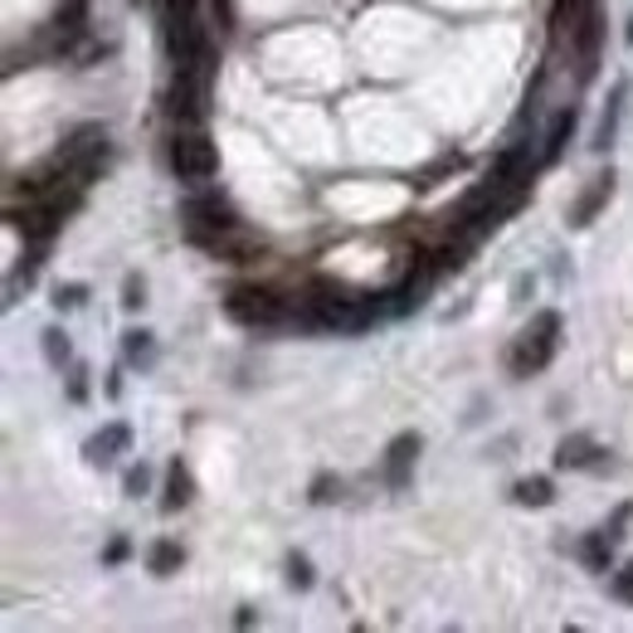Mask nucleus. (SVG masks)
<instances>
[{"instance_id": "1", "label": "nucleus", "mask_w": 633, "mask_h": 633, "mask_svg": "<svg viewBox=\"0 0 633 633\" xmlns=\"http://www.w3.org/2000/svg\"><path fill=\"white\" fill-rule=\"evenodd\" d=\"M210 79H215V54L200 59V64H186L176 69V79H170V122L176 127H200L205 117H210Z\"/></svg>"}, {"instance_id": "2", "label": "nucleus", "mask_w": 633, "mask_h": 633, "mask_svg": "<svg viewBox=\"0 0 633 633\" xmlns=\"http://www.w3.org/2000/svg\"><path fill=\"white\" fill-rule=\"evenodd\" d=\"M170 170H176L186 186H210L219 170V146L210 142V132L176 127V137H170Z\"/></svg>"}, {"instance_id": "3", "label": "nucleus", "mask_w": 633, "mask_h": 633, "mask_svg": "<svg viewBox=\"0 0 633 633\" xmlns=\"http://www.w3.org/2000/svg\"><path fill=\"white\" fill-rule=\"evenodd\" d=\"M225 312L235 316V322H243V326H283V322H292V312L288 308V298H278L273 288H229V298H225Z\"/></svg>"}, {"instance_id": "4", "label": "nucleus", "mask_w": 633, "mask_h": 633, "mask_svg": "<svg viewBox=\"0 0 633 633\" xmlns=\"http://www.w3.org/2000/svg\"><path fill=\"white\" fill-rule=\"evenodd\" d=\"M556 346H560V312H536L531 326L517 336V346H511V371L517 375L541 371V365H551Z\"/></svg>"}, {"instance_id": "5", "label": "nucleus", "mask_w": 633, "mask_h": 633, "mask_svg": "<svg viewBox=\"0 0 633 633\" xmlns=\"http://www.w3.org/2000/svg\"><path fill=\"white\" fill-rule=\"evenodd\" d=\"M186 219H190V229H195V239H215V235H225V229H239V215L225 205V195L219 190H205V186H195V195L186 200Z\"/></svg>"}, {"instance_id": "6", "label": "nucleus", "mask_w": 633, "mask_h": 633, "mask_svg": "<svg viewBox=\"0 0 633 633\" xmlns=\"http://www.w3.org/2000/svg\"><path fill=\"white\" fill-rule=\"evenodd\" d=\"M570 40H575V54H580V79H590L594 64H600V40H604V20H600V10H584L580 24L570 30Z\"/></svg>"}, {"instance_id": "7", "label": "nucleus", "mask_w": 633, "mask_h": 633, "mask_svg": "<svg viewBox=\"0 0 633 633\" xmlns=\"http://www.w3.org/2000/svg\"><path fill=\"white\" fill-rule=\"evenodd\" d=\"M414 458H419V434H395V438H390V448H385V482L405 487Z\"/></svg>"}, {"instance_id": "8", "label": "nucleus", "mask_w": 633, "mask_h": 633, "mask_svg": "<svg viewBox=\"0 0 633 633\" xmlns=\"http://www.w3.org/2000/svg\"><path fill=\"white\" fill-rule=\"evenodd\" d=\"M127 448H132V429H127V424H107L103 434L89 438V448H83V454H89L93 468H107V463H113L117 454H127Z\"/></svg>"}, {"instance_id": "9", "label": "nucleus", "mask_w": 633, "mask_h": 633, "mask_svg": "<svg viewBox=\"0 0 633 633\" xmlns=\"http://www.w3.org/2000/svg\"><path fill=\"white\" fill-rule=\"evenodd\" d=\"M609 195H614V170H604V176H594V186L575 200V210H570V225H590L594 215L609 205Z\"/></svg>"}, {"instance_id": "10", "label": "nucleus", "mask_w": 633, "mask_h": 633, "mask_svg": "<svg viewBox=\"0 0 633 633\" xmlns=\"http://www.w3.org/2000/svg\"><path fill=\"white\" fill-rule=\"evenodd\" d=\"M604 448L594 444L590 434H575V438H560V448H556V468H594L600 463Z\"/></svg>"}, {"instance_id": "11", "label": "nucleus", "mask_w": 633, "mask_h": 633, "mask_svg": "<svg viewBox=\"0 0 633 633\" xmlns=\"http://www.w3.org/2000/svg\"><path fill=\"white\" fill-rule=\"evenodd\" d=\"M575 137V107H560L551 117V127H546V146H541V166H551L560 152H565V142Z\"/></svg>"}, {"instance_id": "12", "label": "nucleus", "mask_w": 633, "mask_h": 633, "mask_svg": "<svg viewBox=\"0 0 633 633\" xmlns=\"http://www.w3.org/2000/svg\"><path fill=\"white\" fill-rule=\"evenodd\" d=\"M624 97H629V83H614V93H609V107H604V117H600V132H594V152H609V146H614L619 117H624Z\"/></svg>"}, {"instance_id": "13", "label": "nucleus", "mask_w": 633, "mask_h": 633, "mask_svg": "<svg viewBox=\"0 0 633 633\" xmlns=\"http://www.w3.org/2000/svg\"><path fill=\"white\" fill-rule=\"evenodd\" d=\"M195 497V482H190V473L180 468V463H170V473H166V497H162V507L166 511H180Z\"/></svg>"}, {"instance_id": "14", "label": "nucleus", "mask_w": 633, "mask_h": 633, "mask_svg": "<svg viewBox=\"0 0 633 633\" xmlns=\"http://www.w3.org/2000/svg\"><path fill=\"white\" fill-rule=\"evenodd\" d=\"M551 497H556L551 478H521L517 482V502L521 507H551Z\"/></svg>"}, {"instance_id": "15", "label": "nucleus", "mask_w": 633, "mask_h": 633, "mask_svg": "<svg viewBox=\"0 0 633 633\" xmlns=\"http://www.w3.org/2000/svg\"><path fill=\"white\" fill-rule=\"evenodd\" d=\"M609 546H614V536H609V531L584 536V546H580L584 565H590V570H609Z\"/></svg>"}, {"instance_id": "16", "label": "nucleus", "mask_w": 633, "mask_h": 633, "mask_svg": "<svg viewBox=\"0 0 633 633\" xmlns=\"http://www.w3.org/2000/svg\"><path fill=\"white\" fill-rule=\"evenodd\" d=\"M69 356H73V351H69V336L59 332V326H49V332H44V361L54 365V371H64Z\"/></svg>"}, {"instance_id": "17", "label": "nucleus", "mask_w": 633, "mask_h": 633, "mask_svg": "<svg viewBox=\"0 0 633 633\" xmlns=\"http://www.w3.org/2000/svg\"><path fill=\"white\" fill-rule=\"evenodd\" d=\"M180 560H186V556H180L176 541H156V546H152V570H156V575H170V570H180Z\"/></svg>"}, {"instance_id": "18", "label": "nucleus", "mask_w": 633, "mask_h": 633, "mask_svg": "<svg viewBox=\"0 0 633 633\" xmlns=\"http://www.w3.org/2000/svg\"><path fill=\"white\" fill-rule=\"evenodd\" d=\"M127 361H132V365H152V361H156L152 332H127Z\"/></svg>"}, {"instance_id": "19", "label": "nucleus", "mask_w": 633, "mask_h": 633, "mask_svg": "<svg viewBox=\"0 0 633 633\" xmlns=\"http://www.w3.org/2000/svg\"><path fill=\"white\" fill-rule=\"evenodd\" d=\"M83 292H89L83 283H59V288H54V308H59V312L83 308Z\"/></svg>"}, {"instance_id": "20", "label": "nucleus", "mask_w": 633, "mask_h": 633, "mask_svg": "<svg viewBox=\"0 0 633 633\" xmlns=\"http://www.w3.org/2000/svg\"><path fill=\"white\" fill-rule=\"evenodd\" d=\"M288 584H298V590H308L312 584V560L308 556H288Z\"/></svg>"}, {"instance_id": "21", "label": "nucleus", "mask_w": 633, "mask_h": 633, "mask_svg": "<svg viewBox=\"0 0 633 633\" xmlns=\"http://www.w3.org/2000/svg\"><path fill=\"white\" fill-rule=\"evenodd\" d=\"M609 590H614V600L633 604V560H629V565H619V570H614V584H609Z\"/></svg>"}, {"instance_id": "22", "label": "nucleus", "mask_w": 633, "mask_h": 633, "mask_svg": "<svg viewBox=\"0 0 633 633\" xmlns=\"http://www.w3.org/2000/svg\"><path fill=\"white\" fill-rule=\"evenodd\" d=\"M142 302H146V283H142V278H137V273H132V278H127V283H122V308H127V312H137V308H142Z\"/></svg>"}, {"instance_id": "23", "label": "nucleus", "mask_w": 633, "mask_h": 633, "mask_svg": "<svg viewBox=\"0 0 633 633\" xmlns=\"http://www.w3.org/2000/svg\"><path fill=\"white\" fill-rule=\"evenodd\" d=\"M332 497H341V478H332V473H322V478L312 482V502H332Z\"/></svg>"}, {"instance_id": "24", "label": "nucleus", "mask_w": 633, "mask_h": 633, "mask_svg": "<svg viewBox=\"0 0 633 633\" xmlns=\"http://www.w3.org/2000/svg\"><path fill=\"white\" fill-rule=\"evenodd\" d=\"M122 487H127V497H142L146 487H152V473H146V463H142V468H127V478H122Z\"/></svg>"}, {"instance_id": "25", "label": "nucleus", "mask_w": 633, "mask_h": 633, "mask_svg": "<svg viewBox=\"0 0 633 633\" xmlns=\"http://www.w3.org/2000/svg\"><path fill=\"white\" fill-rule=\"evenodd\" d=\"M69 399H73V405H83V399H89V371H83V365L69 375Z\"/></svg>"}, {"instance_id": "26", "label": "nucleus", "mask_w": 633, "mask_h": 633, "mask_svg": "<svg viewBox=\"0 0 633 633\" xmlns=\"http://www.w3.org/2000/svg\"><path fill=\"white\" fill-rule=\"evenodd\" d=\"M215 20L219 30H235V0H215Z\"/></svg>"}, {"instance_id": "27", "label": "nucleus", "mask_w": 633, "mask_h": 633, "mask_svg": "<svg viewBox=\"0 0 633 633\" xmlns=\"http://www.w3.org/2000/svg\"><path fill=\"white\" fill-rule=\"evenodd\" d=\"M629 517H633V507L624 502V507H619V511H614V521H609V527H604V531H609V536H614V541H619V536H624V527H629Z\"/></svg>"}, {"instance_id": "28", "label": "nucleus", "mask_w": 633, "mask_h": 633, "mask_svg": "<svg viewBox=\"0 0 633 633\" xmlns=\"http://www.w3.org/2000/svg\"><path fill=\"white\" fill-rule=\"evenodd\" d=\"M103 560H107V565H117V560H127V541H122V536H117V541L107 546V556H103Z\"/></svg>"}, {"instance_id": "29", "label": "nucleus", "mask_w": 633, "mask_h": 633, "mask_svg": "<svg viewBox=\"0 0 633 633\" xmlns=\"http://www.w3.org/2000/svg\"><path fill=\"white\" fill-rule=\"evenodd\" d=\"M629 44H633V20H629Z\"/></svg>"}]
</instances>
